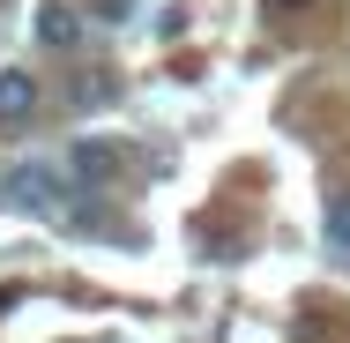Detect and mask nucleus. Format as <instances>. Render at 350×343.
<instances>
[{
  "mask_svg": "<svg viewBox=\"0 0 350 343\" xmlns=\"http://www.w3.org/2000/svg\"><path fill=\"white\" fill-rule=\"evenodd\" d=\"M68 202H75V172L60 157H23L8 172V209L15 216H68Z\"/></svg>",
  "mask_w": 350,
  "mask_h": 343,
  "instance_id": "1",
  "label": "nucleus"
},
{
  "mask_svg": "<svg viewBox=\"0 0 350 343\" xmlns=\"http://www.w3.org/2000/svg\"><path fill=\"white\" fill-rule=\"evenodd\" d=\"M30 112H38V82H30L23 68H8L0 75V127H23Z\"/></svg>",
  "mask_w": 350,
  "mask_h": 343,
  "instance_id": "4",
  "label": "nucleus"
},
{
  "mask_svg": "<svg viewBox=\"0 0 350 343\" xmlns=\"http://www.w3.org/2000/svg\"><path fill=\"white\" fill-rule=\"evenodd\" d=\"M283 8H306V0H269V15H283Z\"/></svg>",
  "mask_w": 350,
  "mask_h": 343,
  "instance_id": "7",
  "label": "nucleus"
},
{
  "mask_svg": "<svg viewBox=\"0 0 350 343\" xmlns=\"http://www.w3.org/2000/svg\"><path fill=\"white\" fill-rule=\"evenodd\" d=\"M38 38H45L53 53H75V45H82V15H75V0H45V8H38Z\"/></svg>",
  "mask_w": 350,
  "mask_h": 343,
  "instance_id": "3",
  "label": "nucleus"
},
{
  "mask_svg": "<svg viewBox=\"0 0 350 343\" xmlns=\"http://www.w3.org/2000/svg\"><path fill=\"white\" fill-rule=\"evenodd\" d=\"M328 254H350V194L328 202Z\"/></svg>",
  "mask_w": 350,
  "mask_h": 343,
  "instance_id": "5",
  "label": "nucleus"
},
{
  "mask_svg": "<svg viewBox=\"0 0 350 343\" xmlns=\"http://www.w3.org/2000/svg\"><path fill=\"white\" fill-rule=\"evenodd\" d=\"M68 172H75V187H105V179L120 172V149H112V142H75Z\"/></svg>",
  "mask_w": 350,
  "mask_h": 343,
  "instance_id": "2",
  "label": "nucleus"
},
{
  "mask_svg": "<svg viewBox=\"0 0 350 343\" xmlns=\"http://www.w3.org/2000/svg\"><path fill=\"white\" fill-rule=\"evenodd\" d=\"M112 97V75H75V105H105Z\"/></svg>",
  "mask_w": 350,
  "mask_h": 343,
  "instance_id": "6",
  "label": "nucleus"
}]
</instances>
